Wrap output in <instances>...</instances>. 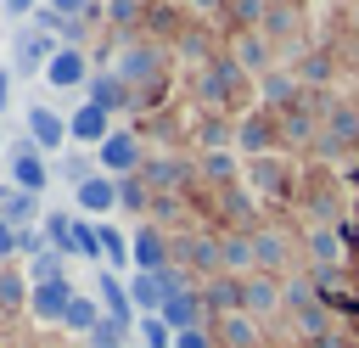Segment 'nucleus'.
I'll list each match as a JSON object with an SVG mask.
<instances>
[{"instance_id":"nucleus-1","label":"nucleus","mask_w":359,"mask_h":348,"mask_svg":"<svg viewBox=\"0 0 359 348\" xmlns=\"http://www.w3.org/2000/svg\"><path fill=\"white\" fill-rule=\"evenodd\" d=\"M62 51V39H50L45 28H17L11 34V73H22V79H45V67H50V56Z\"/></svg>"},{"instance_id":"nucleus-2","label":"nucleus","mask_w":359,"mask_h":348,"mask_svg":"<svg viewBox=\"0 0 359 348\" xmlns=\"http://www.w3.org/2000/svg\"><path fill=\"white\" fill-rule=\"evenodd\" d=\"M90 292H95V303H101V314H107L112 326H123V331H135V326H140V314H135V303H129V286H123V275H112V269H95V275H90Z\"/></svg>"},{"instance_id":"nucleus-3","label":"nucleus","mask_w":359,"mask_h":348,"mask_svg":"<svg viewBox=\"0 0 359 348\" xmlns=\"http://www.w3.org/2000/svg\"><path fill=\"white\" fill-rule=\"evenodd\" d=\"M95 168L112 174V180L140 174V140H135V129H112V135L95 146Z\"/></svg>"},{"instance_id":"nucleus-4","label":"nucleus","mask_w":359,"mask_h":348,"mask_svg":"<svg viewBox=\"0 0 359 348\" xmlns=\"http://www.w3.org/2000/svg\"><path fill=\"white\" fill-rule=\"evenodd\" d=\"M6 157H11V185H17V191L39 196V191L50 185V157H45V152H39L34 140H17V146H11Z\"/></svg>"},{"instance_id":"nucleus-5","label":"nucleus","mask_w":359,"mask_h":348,"mask_svg":"<svg viewBox=\"0 0 359 348\" xmlns=\"http://www.w3.org/2000/svg\"><path fill=\"white\" fill-rule=\"evenodd\" d=\"M95 73H90V56H84V45H62L56 56H50V67H45V84L50 90H84Z\"/></svg>"},{"instance_id":"nucleus-6","label":"nucleus","mask_w":359,"mask_h":348,"mask_svg":"<svg viewBox=\"0 0 359 348\" xmlns=\"http://www.w3.org/2000/svg\"><path fill=\"white\" fill-rule=\"evenodd\" d=\"M22 123H28V140H34V146H39L45 157H56V152H62V146L73 140V135H67V118H62V112H50L45 101H34Z\"/></svg>"},{"instance_id":"nucleus-7","label":"nucleus","mask_w":359,"mask_h":348,"mask_svg":"<svg viewBox=\"0 0 359 348\" xmlns=\"http://www.w3.org/2000/svg\"><path fill=\"white\" fill-rule=\"evenodd\" d=\"M67 135H73V146H79V152H95V146L112 135V112H101L95 101H84V107H73V112H67Z\"/></svg>"},{"instance_id":"nucleus-8","label":"nucleus","mask_w":359,"mask_h":348,"mask_svg":"<svg viewBox=\"0 0 359 348\" xmlns=\"http://www.w3.org/2000/svg\"><path fill=\"white\" fill-rule=\"evenodd\" d=\"M129 258H135V269L163 275V269H168V241H163V230H157V225H135V230H129ZM135 269H129V275H135Z\"/></svg>"},{"instance_id":"nucleus-9","label":"nucleus","mask_w":359,"mask_h":348,"mask_svg":"<svg viewBox=\"0 0 359 348\" xmlns=\"http://www.w3.org/2000/svg\"><path fill=\"white\" fill-rule=\"evenodd\" d=\"M79 292L67 286V281H50V286H34V297H28V314L34 320H45V326H62L67 320V303H73Z\"/></svg>"},{"instance_id":"nucleus-10","label":"nucleus","mask_w":359,"mask_h":348,"mask_svg":"<svg viewBox=\"0 0 359 348\" xmlns=\"http://www.w3.org/2000/svg\"><path fill=\"white\" fill-rule=\"evenodd\" d=\"M157 73H163V56H157V51H146V45H123V51H118V79H123L129 90H135V84H151Z\"/></svg>"},{"instance_id":"nucleus-11","label":"nucleus","mask_w":359,"mask_h":348,"mask_svg":"<svg viewBox=\"0 0 359 348\" xmlns=\"http://www.w3.org/2000/svg\"><path fill=\"white\" fill-rule=\"evenodd\" d=\"M73 202H79V213H95V219H101V213H112V208H118V180L95 168V174L73 191Z\"/></svg>"},{"instance_id":"nucleus-12","label":"nucleus","mask_w":359,"mask_h":348,"mask_svg":"<svg viewBox=\"0 0 359 348\" xmlns=\"http://www.w3.org/2000/svg\"><path fill=\"white\" fill-rule=\"evenodd\" d=\"M123 286H129V303H135V314H140V320H151V314H163V303H168V292H163V281H157V275H146V269H135V275H123Z\"/></svg>"},{"instance_id":"nucleus-13","label":"nucleus","mask_w":359,"mask_h":348,"mask_svg":"<svg viewBox=\"0 0 359 348\" xmlns=\"http://www.w3.org/2000/svg\"><path fill=\"white\" fill-rule=\"evenodd\" d=\"M84 101H95L101 112H123V107H135V90H129V84H123L118 73H95V79H90V95H84Z\"/></svg>"},{"instance_id":"nucleus-14","label":"nucleus","mask_w":359,"mask_h":348,"mask_svg":"<svg viewBox=\"0 0 359 348\" xmlns=\"http://www.w3.org/2000/svg\"><path fill=\"white\" fill-rule=\"evenodd\" d=\"M157 320H163L174 337H180V331H202V297H196V292H180V297H168V303H163V314H157Z\"/></svg>"},{"instance_id":"nucleus-15","label":"nucleus","mask_w":359,"mask_h":348,"mask_svg":"<svg viewBox=\"0 0 359 348\" xmlns=\"http://www.w3.org/2000/svg\"><path fill=\"white\" fill-rule=\"evenodd\" d=\"M39 230H45V241H50L56 253H67V258H73V230H79V213H62V208H45V219H39Z\"/></svg>"},{"instance_id":"nucleus-16","label":"nucleus","mask_w":359,"mask_h":348,"mask_svg":"<svg viewBox=\"0 0 359 348\" xmlns=\"http://www.w3.org/2000/svg\"><path fill=\"white\" fill-rule=\"evenodd\" d=\"M101 253H107V269H112V275H129V269H135V258H129V236H123L112 219H101Z\"/></svg>"},{"instance_id":"nucleus-17","label":"nucleus","mask_w":359,"mask_h":348,"mask_svg":"<svg viewBox=\"0 0 359 348\" xmlns=\"http://www.w3.org/2000/svg\"><path fill=\"white\" fill-rule=\"evenodd\" d=\"M269 309H280V286L264 281V275H252L241 286V314H269Z\"/></svg>"},{"instance_id":"nucleus-18","label":"nucleus","mask_w":359,"mask_h":348,"mask_svg":"<svg viewBox=\"0 0 359 348\" xmlns=\"http://www.w3.org/2000/svg\"><path fill=\"white\" fill-rule=\"evenodd\" d=\"M101 320H107V314H101L95 292H79V297L67 303V320H62V326H67V331H79V337H90V331H95Z\"/></svg>"},{"instance_id":"nucleus-19","label":"nucleus","mask_w":359,"mask_h":348,"mask_svg":"<svg viewBox=\"0 0 359 348\" xmlns=\"http://www.w3.org/2000/svg\"><path fill=\"white\" fill-rule=\"evenodd\" d=\"M50 281H67V253H56V247L28 258V286H50Z\"/></svg>"},{"instance_id":"nucleus-20","label":"nucleus","mask_w":359,"mask_h":348,"mask_svg":"<svg viewBox=\"0 0 359 348\" xmlns=\"http://www.w3.org/2000/svg\"><path fill=\"white\" fill-rule=\"evenodd\" d=\"M73 258H90V264L107 269V253H101V219H79V230H73Z\"/></svg>"},{"instance_id":"nucleus-21","label":"nucleus","mask_w":359,"mask_h":348,"mask_svg":"<svg viewBox=\"0 0 359 348\" xmlns=\"http://www.w3.org/2000/svg\"><path fill=\"white\" fill-rule=\"evenodd\" d=\"M28 297H34V286L22 281V269L6 264V269H0V309H28Z\"/></svg>"},{"instance_id":"nucleus-22","label":"nucleus","mask_w":359,"mask_h":348,"mask_svg":"<svg viewBox=\"0 0 359 348\" xmlns=\"http://www.w3.org/2000/svg\"><path fill=\"white\" fill-rule=\"evenodd\" d=\"M118 208H129V213L146 208V174H123L118 180Z\"/></svg>"},{"instance_id":"nucleus-23","label":"nucleus","mask_w":359,"mask_h":348,"mask_svg":"<svg viewBox=\"0 0 359 348\" xmlns=\"http://www.w3.org/2000/svg\"><path fill=\"white\" fill-rule=\"evenodd\" d=\"M56 174H62V180H67V185L79 191V185L90 180V152H67V157L56 163Z\"/></svg>"},{"instance_id":"nucleus-24","label":"nucleus","mask_w":359,"mask_h":348,"mask_svg":"<svg viewBox=\"0 0 359 348\" xmlns=\"http://www.w3.org/2000/svg\"><path fill=\"white\" fill-rule=\"evenodd\" d=\"M252 258H258V264H286V241L269 236V230H258V236H252Z\"/></svg>"},{"instance_id":"nucleus-25","label":"nucleus","mask_w":359,"mask_h":348,"mask_svg":"<svg viewBox=\"0 0 359 348\" xmlns=\"http://www.w3.org/2000/svg\"><path fill=\"white\" fill-rule=\"evenodd\" d=\"M129 337H135V331H123V326H112V320H101V326H95L90 337H84V348H123Z\"/></svg>"},{"instance_id":"nucleus-26","label":"nucleus","mask_w":359,"mask_h":348,"mask_svg":"<svg viewBox=\"0 0 359 348\" xmlns=\"http://www.w3.org/2000/svg\"><path fill=\"white\" fill-rule=\"evenodd\" d=\"M135 337H140V348H174V331H168L157 314H151V320H140V326H135Z\"/></svg>"},{"instance_id":"nucleus-27","label":"nucleus","mask_w":359,"mask_h":348,"mask_svg":"<svg viewBox=\"0 0 359 348\" xmlns=\"http://www.w3.org/2000/svg\"><path fill=\"white\" fill-rule=\"evenodd\" d=\"M241 152H269V123H241Z\"/></svg>"},{"instance_id":"nucleus-28","label":"nucleus","mask_w":359,"mask_h":348,"mask_svg":"<svg viewBox=\"0 0 359 348\" xmlns=\"http://www.w3.org/2000/svg\"><path fill=\"white\" fill-rule=\"evenodd\" d=\"M224 337H230L236 348H252V342H258V331H252V326H247L241 314H230V320H224Z\"/></svg>"},{"instance_id":"nucleus-29","label":"nucleus","mask_w":359,"mask_h":348,"mask_svg":"<svg viewBox=\"0 0 359 348\" xmlns=\"http://www.w3.org/2000/svg\"><path fill=\"white\" fill-rule=\"evenodd\" d=\"M264 95H269L275 107H286V101H292V79H280V73H275V79H264Z\"/></svg>"},{"instance_id":"nucleus-30","label":"nucleus","mask_w":359,"mask_h":348,"mask_svg":"<svg viewBox=\"0 0 359 348\" xmlns=\"http://www.w3.org/2000/svg\"><path fill=\"white\" fill-rule=\"evenodd\" d=\"M208 174H213V180H236V157H230V152H213V157H208Z\"/></svg>"},{"instance_id":"nucleus-31","label":"nucleus","mask_w":359,"mask_h":348,"mask_svg":"<svg viewBox=\"0 0 359 348\" xmlns=\"http://www.w3.org/2000/svg\"><path fill=\"white\" fill-rule=\"evenodd\" d=\"M146 180H151V185H180V168L163 157V163H151V174H146Z\"/></svg>"},{"instance_id":"nucleus-32","label":"nucleus","mask_w":359,"mask_h":348,"mask_svg":"<svg viewBox=\"0 0 359 348\" xmlns=\"http://www.w3.org/2000/svg\"><path fill=\"white\" fill-rule=\"evenodd\" d=\"M11 258H17V230H11L6 219H0V269H6Z\"/></svg>"},{"instance_id":"nucleus-33","label":"nucleus","mask_w":359,"mask_h":348,"mask_svg":"<svg viewBox=\"0 0 359 348\" xmlns=\"http://www.w3.org/2000/svg\"><path fill=\"white\" fill-rule=\"evenodd\" d=\"M309 241H314V253H320V258H325V264H331V258H337V236H331V230H314V236H309Z\"/></svg>"},{"instance_id":"nucleus-34","label":"nucleus","mask_w":359,"mask_h":348,"mask_svg":"<svg viewBox=\"0 0 359 348\" xmlns=\"http://www.w3.org/2000/svg\"><path fill=\"white\" fill-rule=\"evenodd\" d=\"M45 6H50V11H62V17H84L95 0H45Z\"/></svg>"},{"instance_id":"nucleus-35","label":"nucleus","mask_w":359,"mask_h":348,"mask_svg":"<svg viewBox=\"0 0 359 348\" xmlns=\"http://www.w3.org/2000/svg\"><path fill=\"white\" fill-rule=\"evenodd\" d=\"M174 348H213V337H208V331H180Z\"/></svg>"},{"instance_id":"nucleus-36","label":"nucleus","mask_w":359,"mask_h":348,"mask_svg":"<svg viewBox=\"0 0 359 348\" xmlns=\"http://www.w3.org/2000/svg\"><path fill=\"white\" fill-rule=\"evenodd\" d=\"M0 11H6V17H34L39 0H0Z\"/></svg>"},{"instance_id":"nucleus-37","label":"nucleus","mask_w":359,"mask_h":348,"mask_svg":"<svg viewBox=\"0 0 359 348\" xmlns=\"http://www.w3.org/2000/svg\"><path fill=\"white\" fill-rule=\"evenodd\" d=\"M202 140H208V146H230L236 135H230V123H208V135H202Z\"/></svg>"},{"instance_id":"nucleus-38","label":"nucleus","mask_w":359,"mask_h":348,"mask_svg":"<svg viewBox=\"0 0 359 348\" xmlns=\"http://www.w3.org/2000/svg\"><path fill=\"white\" fill-rule=\"evenodd\" d=\"M135 11H140V0H112V17H118V22H129Z\"/></svg>"},{"instance_id":"nucleus-39","label":"nucleus","mask_w":359,"mask_h":348,"mask_svg":"<svg viewBox=\"0 0 359 348\" xmlns=\"http://www.w3.org/2000/svg\"><path fill=\"white\" fill-rule=\"evenodd\" d=\"M0 152H11V146H6V129H0Z\"/></svg>"},{"instance_id":"nucleus-40","label":"nucleus","mask_w":359,"mask_h":348,"mask_svg":"<svg viewBox=\"0 0 359 348\" xmlns=\"http://www.w3.org/2000/svg\"><path fill=\"white\" fill-rule=\"evenodd\" d=\"M196 6H213V0H196Z\"/></svg>"}]
</instances>
